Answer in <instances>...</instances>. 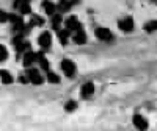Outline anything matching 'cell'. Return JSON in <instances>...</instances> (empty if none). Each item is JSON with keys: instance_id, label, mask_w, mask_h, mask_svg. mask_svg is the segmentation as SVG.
Masks as SVG:
<instances>
[{"instance_id": "cell-2", "label": "cell", "mask_w": 157, "mask_h": 131, "mask_svg": "<svg viewBox=\"0 0 157 131\" xmlns=\"http://www.w3.org/2000/svg\"><path fill=\"white\" fill-rule=\"evenodd\" d=\"M61 69H63V72H64L66 76H72L75 73V64L71 59H63L61 61Z\"/></svg>"}, {"instance_id": "cell-15", "label": "cell", "mask_w": 157, "mask_h": 131, "mask_svg": "<svg viewBox=\"0 0 157 131\" xmlns=\"http://www.w3.org/2000/svg\"><path fill=\"white\" fill-rule=\"evenodd\" d=\"M43 6H44V11L47 12L49 16L55 14V9H57V5H54L52 2H49V0H44L43 2Z\"/></svg>"}, {"instance_id": "cell-4", "label": "cell", "mask_w": 157, "mask_h": 131, "mask_svg": "<svg viewBox=\"0 0 157 131\" xmlns=\"http://www.w3.org/2000/svg\"><path fill=\"white\" fill-rule=\"evenodd\" d=\"M64 25H66V30L68 31H77V30L82 28V25H80V22H78V19L74 17V16L68 17L66 22H64Z\"/></svg>"}, {"instance_id": "cell-23", "label": "cell", "mask_w": 157, "mask_h": 131, "mask_svg": "<svg viewBox=\"0 0 157 131\" xmlns=\"http://www.w3.org/2000/svg\"><path fill=\"white\" fill-rule=\"evenodd\" d=\"M44 23V20L39 17V16H33V19H32V23H30V27H33V25H43Z\"/></svg>"}, {"instance_id": "cell-26", "label": "cell", "mask_w": 157, "mask_h": 131, "mask_svg": "<svg viewBox=\"0 0 157 131\" xmlns=\"http://www.w3.org/2000/svg\"><path fill=\"white\" fill-rule=\"evenodd\" d=\"M19 81H21V83H27V78H25V76H21Z\"/></svg>"}, {"instance_id": "cell-1", "label": "cell", "mask_w": 157, "mask_h": 131, "mask_svg": "<svg viewBox=\"0 0 157 131\" xmlns=\"http://www.w3.org/2000/svg\"><path fill=\"white\" fill-rule=\"evenodd\" d=\"M8 20L13 22V25H14V30H16L17 33H24V30H25V23H24V20H22L21 16L8 14Z\"/></svg>"}, {"instance_id": "cell-8", "label": "cell", "mask_w": 157, "mask_h": 131, "mask_svg": "<svg viewBox=\"0 0 157 131\" xmlns=\"http://www.w3.org/2000/svg\"><path fill=\"white\" fill-rule=\"evenodd\" d=\"M80 94H82V98L88 100L91 95L94 94V86H93V83H85V84L82 86V89H80Z\"/></svg>"}, {"instance_id": "cell-12", "label": "cell", "mask_w": 157, "mask_h": 131, "mask_svg": "<svg viewBox=\"0 0 157 131\" xmlns=\"http://www.w3.org/2000/svg\"><path fill=\"white\" fill-rule=\"evenodd\" d=\"M74 3H77V0H60V3L57 6H58V9L61 12H64V11H69Z\"/></svg>"}, {"instance_id": "cell-10", "label": "cell", "mask_w": 157, "mask_h": 131, "mask_svg": "<svg viewBox=\"0 0 157 131\" xmlns=\"http://www.w3.org/2000/svg\"><path fill=\"white\" fill-rule=\"evenodd\" d=\"M38 42L43 48H49V45H50V33H47V31L41 33L39 37H38Z\"/></svg>"}, {"instance_id": "cell-16", "label": "cell", "mask_w": 157, "mask_h": 131, "mask_svg": "<svg viewBox=\"0 0 157 131\" xmlns=\"http://www.w3.org/2000/svg\"><path fill=\"white\" fill-rule=\"evenodd\" d=\"M58 31V37H60V42L64 45V44H68V39H69V31H66V30H57Z\"/></svg>"}, {"instance_id": "cell-11", "label": "cell", "mask_w": 157, "mask_h": 131, "mask_svg": "<svg viewBox=\"0 0 157 131\" xmlns=\"http://www.w3.org/2000/svg\"><path fill=\"white\" fill-rule=\"evenodd\" d=\"M134 125L138 128V129H146L148 128V122L143 115H134Z\"/></svg>"}, {"instance_id": "cell-3", "label": "cell", "mask_w": 157, "mask_h": 131, "mask_svg": "<svg viewBox=\"0 0 157 131\" xmlns=\"http://www.w3.org/2000/svg\"><path fill=\"white\" fill-rule=\"evenodd\" d=\"M13 44H14V48L17 51H24V50H29L30 48V44L27 41H24L22 34H19V36H16L14 39H13Z\"/></svg>"}, {"instance_id": "cell-13", "label": "cell", "mask_w": 157, "mask_h": 131, "mask_svg": "<svg viewBox=\"0 0 157 131\" xmlns=\"http://www.w3.org/2000/svg\"><path fill=\"white\" fill-rule=\"evenodd\" d=\"M36 58H38V55L29 50L27 53H25V56H24V66H25V67H30V66L36 61Z\"/></svg>"}, {"instance_id": "cell-17", "label": "cell", "mask_w": 157, "mask_h": 131, "mask_svg": "<svg viewBox=\"0 0 157 131\" xmlns=\"http://www.w3.org/2000/svg\"><path fill=\"white\" fill-rule=\"evenodd\" d=\"M36 59L39 61V64H41V69H43V70H49V62H47L44 53H38V58H36Z\"/></svg>"}, {"instance_id": "cell-21", "label": "cell", "mask_w": 157, "mask_h": 131, "mask_svg": "<svg viewBox=\"0 0 157 131\" xmlns=\"http://www.w3.org/2000/svg\"><path fill=\"white\" fill-rule=\"evenodd\" d=\"M75 106H77V103L74 100H69V101H66V104H64V109L66 111H74Z\"/></svg>"}, {"instance_id": "cell-9", "label": "cell", "mask_w": 157, "mask_h": 131, "mask_svg": "<svg viewBox=\"0 0 157 131\" xmlns=\"http://www.w3.org/2000/svg\"><path fill=\"white\" fill-rule=\"evenodd\" d=\"M14 6L22 12V14H29L30 12V6H29V0H16Z\"/></svg>"}, {"instance_id": "cell-19", "label": "cell", "mask_w": 157, "mask_h": 131, "mask_svg": "<svg viewBox=\"0 0 157 131\" xmlns=\"http://www.w3.org/2000/svg\"><path fill=\"white\" fill-rule=\"evenodd\" d=\"M52 16H54V19H52V27H54V30H58L60 23L63 22V17L60 14H52Z\"/></svg>"}, {"instance_id": "cell-24", "label": "cell", "mask_w": 157, "mask_h": 131, "mask_svg": "<svg viewBox=\"0 0 157 131\" xmlns=\"http://www.w3.org/2000/svg\"><path fill=\"white\" fill-rule=\"evenodd\" d=\"M155 27H157L155 20H151V22L146 25V31H148V33H152V31H155Z\"/></svg>"}, {"instance_id": "cell-22", "label": "cell", "mask_w": 157, "mask_h": 131, "mask_svg": "<svg viewBox=\"0 0 157 131\" xmlns=\"http://www.w3.org/2000/svg\"><path fill=\"white\" fill-rule=\"evenodd\" d=\"M6 58H8V50L3 45H0V61H5Z\"/></svg>"}, {"instance_id": "cell-18", "label": "cell", "mask_w": 157, "mask_h": 131, "mask_svg": "<svg viewBox=\"0 0 157 131\" xmlns=\"http://www.w3.org/2000/svg\"><path fill=\"white\" fill-rule=\"evenodd\" d=\"M0 78H2V81H3L5 84H11V83H13V76H11V73L6 72V70L0 72Z\"/></svg>"}, {"instance_id": "cell-20", "label": "cell", "mask_w": 157, "mask_h": 131, "mask_svg": "<svg viewBox=\"0 0 157 131\" xmlns=\"http://www.w3.org/2000/svg\"><path fill=\"white\" fill-rule=\"evenodd\" d=\"M47 80H49L50 83H54V84H58V83H60V76H58L57 73H54V72H49V73H47Z\"/></svg>"}, {"instance_id": "cell-5", "label": "cell", "mask_w": 157, "mask_h": 131, "mask_svg": "<svg viewBox=\"0 0 157 131\" xmlns=\"http://www.w3.org/2000/svg\"><path fill=\"white\" fill-rule=\"evenodd\" d=\"M94 34H96L98 39H101V41H112L113 39V34L109 28H96Z\"/></svg>"}, {"instance_id": "cell-6", "label": "cell", "mask_w": 157, "mask_h": 131, "mask_svg": "<svg viewBox=\"0 0 157 131\" xmlns=\"http://www.w3.org/2000/svg\"><path fill=\"white\" fill-rule=\"evenodd\" d=\"M27 75H29V81H32L33 84H41L44 80H43V76L41 73H39L36 69H29L27 70Z\"/></svg>"}, {"instance_id": "cell-14", "label": "cell", "mask_w": 157, "mask_h": 131, "mask_svg": "<svg viewBox=\"0 0 157 131\" xmlns=\"http://www.w3.org/2000/svg\"><path fill=\"white\" fill-rule=\"evenodd\" d=\"M74 42H75V44H80V45L86 42V34L82 31V28L77 30V33L74 34Z\"/></svg>"}, {"instance_id": "cell-7", "label": "cell", "mask_w": 157, "mask_h": 131, "mask_svg": "<svg viewBox=\"0 0 157 131\" xmlns=\"http://www.w3.org/2000/svg\"><path fill=\"white\" fill-rule=\"evenodd\" d=\"M118 27H120V30H123V31H132L134 30V19L126 17V19L118 22Z\"/></svg>"}, {"instance_id": "cell-25", "label": "cell", "mask_w": 157, "mask_h": 131, "mask_svg": "<svg viewBox=\"0 0 157 131\" xmlns=\"http://www.w3.org/2000/svg\"><path fill=\"white\" fill-rule=\"evenodd\" d=\"M8 20V14L3 11H0V22H6Z\"/></svg>"}]
</instances>
